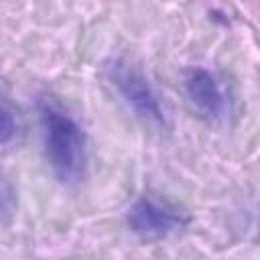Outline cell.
Returning a JSON list of instances; mask_svg holds the SVG:
<instances>
[{
    "mask_svg": "<svg viewBox=\"0 0 260 260\" xmlns=\"http://www.w3.org/2000/svg\"><path fill=\"white\" fill-rule=\"evenodd\" d=\"M39 124L47 160L63 183H73L83 171V132L75 118L55 100H39Z\"/></svg>",
    "mask_w": 260,
    "mask_h": 260,
    "instance_id": "cell-1",
    "label": "cell"
},
{
    "mask_svg": "<svg viewBox=\"0 0 260 260\" xmlns=\"http://www.w3.org/2000/svg\"><path fill=\"white\" fill-rule=\"evenodd\" d=\"M106 69H108V79L116 87L118 95L126 102L128 108H132V112L138 118L156 126L167 124L165 108L154 87L136 65H132L126 59H114Z\"/></svg>",
    "mask_w": 260,
    "mask_h": 260,
    "instance_id": "cell-2",
    "label": "cell"
},
{
    "mask_svg": "<svg viewBox=\"0 0 260 260\" xmlns=\"http://www.w3.org/2000/svg\"><path fill=\"white\" fill-rule=\"evenodd\" d=\"M126 219L134 234L148 240L167 238L185 223V219L173 205L150 195H144L134 201V205L128 209Z\"/></svg>",
    "mask_w": 260,
    "mask_h": 260,
    "instance_id": "cell-3",
    "label": "cell"
},
{
    "mask_svg": "<svg viewBox=\"0 0 260 260\" xmlns=\"http://www.w3.org/2000/svg\"><path fill=\"white\" fill-rule=\"evenodd\" d=\"M185 91L189 102L197 108L201 116H205L211 122H221L230 114V102L228 93L221 85V81L205 67H191L185 73L183 79Z\"/></svg>",
    "mask_w": 260,
    "mask_h": 260,
    "instance_id": "cell-4",
    "label": "cell"
},
{
    "mask_svg": "<svg viewBox=\"0 0 260 260\" xmlns=\"http://www.w3.org/2000/svg\"><path fill=\"white\" fill-rule=\"evenodd\" d=\"M18 132V118L10 106V102L2 100V144H10V140Z\"/></svg>",
    "mask_w": 260,
    "mask_h": 260,
    "instance_id": "cell-5",
    "label": "cell"
}]
</instances>
